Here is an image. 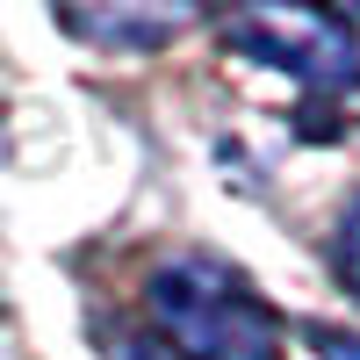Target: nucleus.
Returning a JSON list of instances; mask_svg holds the SVG:
<instances>
[{
  "label": "nucleus",
  "mask_w": 360,
  "mask_h": 360,
  "mask_svg": "<svg viewBox=\"0 0 360 360\" xmlns=\"http://www.w3.org/2000/svg\"><path fill=\"white\" fill-rule=\"evenodd\" d=\"M144 310L180 360H281V317L252 295L238 266L209 252H180L152 266Z\"/></svg>",
  "instance_id": "nucleus-1"
},
{
  "label": "nucleus",
  "mask_w": 360,
  "mask_h": 360,
  "mask_svg": "<svg viewBox=\"0 0 360 360\" xmlns=\"http://www.w3.org/2000/svg\"><path fill=\"white\" fill-rule=\"evenodd\" d=\"M108 360H180L166 339H152V332H115L108 339Z\"/></svg>",
  "instance_id": "nucleus-5"
},
{
  "label": "nucleus",
  "mask_w": 360,
  "mask_h": 360,
  "mask_svg": "<svg viewBox=\"0 0 360 360\" xmlns=\"http://www.w3.org/2000/svg\"><path fill=\"white\" fill-rule=\"evenodd\" d=\"M58 29H72V37H94L108 51H159L173 44L188 15H137V8H115V15H58Z\"/></svg>",
  "instance_id": "nucleus-3"
},
{
  "label": "nucleus",
  "mask_w": 360,
  "mask_h": 360,
  "mask_svg": "<svg viewBox=\"0 0 360 360\" xmlns=\"http://www.w3.org/2000/svg\"><path fill=\"white\" fill-rule=\"evenodd\" d=\"M332 266H339V288L360 303V195L346 202V217H339V238H332Z\"/></svg>",
  "instance_id": "nucleus-4"
},
{
  "label": "nucleus",
  "mask_w": 360,
  "mask_h": 360,
  "mask_svg": "<svg viewBox=\"0 0 360 360\" xmlns=\"http://www.w3.org/2000/svg\"><path fill=\"white\" fill-rule=\"evenodd\" d=\"M217 37H224V51L252 58L266 72H288L295 86H310V94H353L360 86V37L339 15H317V8H245V15H224Z\"/></svg>",
  "instance_id": "nucleus-2"
}]
</instances>
